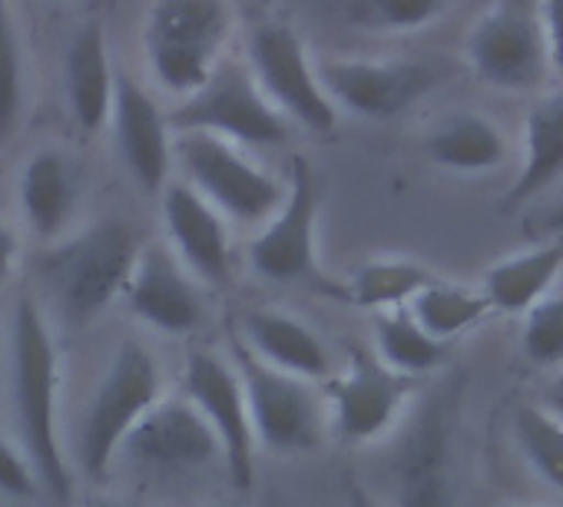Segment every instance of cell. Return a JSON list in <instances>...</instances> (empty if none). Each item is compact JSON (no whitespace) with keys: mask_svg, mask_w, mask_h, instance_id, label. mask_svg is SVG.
Here are the masks:
<instances>
[{"mask_svg":"<svg viewBox=\"0 0 563 507\" xmlns=\"http://www.w3.org/2000/svg\"><path fill=\"white\" fill-rule=\"evenodd\" d=\"M467 398V372L454 368L418 388L382 461L385 507H461L457 441Z\"/></svg>","mask_w":563,"mask_h":507,"instance_id":"obj_1","label":"cell"},{"mask_svg":"<svg viewBox=\"0 0 563 507\" xmlns=\"http://www.w3.org/2000/svg\"><path fill=\"white\" fill-rule=\"evenodd\" d=\"M11 388L21 451L27 454L41 494L57 504L70 500L74 474L60 441V352L51 322L34 296H21L11 322Z\"/></svg>","mask_w":563,"mask_h":507,"instance_id":"obj_2","label":"cell"},{"mask_svg":"<svg viewBox=\"0 0 563 507\" xmlns=\"http://www.w3.org/2000/svg\"><path fill=\"white\" fill-rule=\"evenodd\" d=\"M143 239L126 219H100L51 242L37 260L47 302L74 326L97 319L126 289Z\"/></svg>","mask_w":563,"mask_h":507,"instance_id":"obj_3","label":"cell"},{"mask_svg":"<svg viewBox=\"0 0 563 507\" xmlns=\"http://www.w3.org/2000/svg\"><path fill=\"white\" fill-rule=\"evenodd\" d=\"M232 31V0H150L140 31L146 80L183 103L225 60Z\"/></svg>","mask_w":563,"mask_h":507,"instance_id":"obj_4","label":"cell"},{"mask_svg":"<svg viewBox=\"0 0 563 507\" xmlns=\"http://www.w3.org/2000/svg\"><path fill=\"white\" fill-rule=\"evenodd\" d=\"M173 176L222 212L229 225L252 229L282 206L289 189V179L258 163L252 150L199 130H179L173 136Z\"/></svg>","mask_w":563,"mask_h":507,"instance_id":"obj_5","label":"cell"},{"mask_svg":"<svg viewBox=\"0 0 563 507\" xmlns=\"http://www.w3.org/2000/svg\"><path fill=\"white\" fill-rule=\"evenodd\" d=\"M166 395L153 352L140 342H123L93 388L77 434V464L87 477L100 481L113 467L120 444L140 418Z\"/></svg>","mask_w":563,"mask_h":507,"instance_id":"obj_6","label":"cell"},{"mask_svg":"<svg viewBox=\"0 0 563 507\" xmlns=\"http://www.w3.org/2000/svg\"><path fill=\"white\" fill-rule=\"evenodd\" d=\"M229 359L245 392L255 448H265L268 454H306L322 444L329 418L316 382L268 368L245 352L239 339H232Z\"/></svg>","mask_w":563,"mask_h":507,"instance_id":"obj_7","label":"cell"},{"mask_svg":"<svg viewBox=\"0 0 563 507\" xmlns=\"http://www.w3.org/2000/svg\"><path fill=\"white\" fill-rule=\"evenodd\" d=\"M265 93V100L286 117L292 126L309 133H329L339 123L332 100L325 97L316 57L302 34L286 21H258L245 37V60H242Z\"/></svg>","mask_w":563,"mask_h":507,"instance_id":"obj_8","label":"cell"},{"mask_svg":"<svg viewBox=\"0 0 563 507\" xmlns=\"http://www.w3.org/2000/svg\"><path fill=\"white\" fill-rule=\"evenodd\" d=\"M169 123L173 133L199 130L239 143L245 150L278 146L292 136V123L265 100L249 67L229 57L212 70V77L192 97L176 103Z\"/></svg>","mask_w":563,"mask_h":507,"instance_id":"obj_9","label":"cell"},{"mask_svg":"<svg viewBox=\"0 0 563 507\" xmlns=\"http://www.w3.org/2000/svg\"><path fill=\"white\" fill-rule=\"evenodd\" d=\"M474 74L497 90H533L550 74L537 0H494L467 34Z\"/></svg>","mask_w":563,"mask_h":507,"instance_id":"obj_10","label":"cell"},{"mask_svg":"<svg viewBox=\"0 0 563 507\" xmlns=\"http://www.w3.org/2000/svg\"><path fill=\"white\" fill-rule=\"evenodd\" d=\"M418 388L421 382L391 372L375 352L355 349L349 365L322 392L325 418L345 444H368L398 425Z\"/></svg>","mask_w":563,"mask_h":507,"instance_id":"obj_11","label":"cell"},{"mask_svg":"<svg viewBox=\"0 0 563 507\" xmlns=\"http://www.w3.org/2000/svg\"><path fill=\"white\" fill-rule=\"evenodd\" d=\"M249 266L272 283L319 279V179L296 159L282 206L249 239Z\"/></svg>","mask_w":563,"mask_h":507,"instance_id":"obj_12","label":"cell"},{"mask_svg":"<svg viewBox=\"0 0 563 507\" xmlns=\"http://www.w3.org/2000/svg\"><path fill=\"white\" fill-rule=\"evenodd\" d=\"M117 461H126L146 477H186L222 464V448L183 395H163L126 434Z\"/></svg>","mask_w":563,"mask_h":507,"instance_id":"obj_13","label":"cell"},{"mask_svg":"<svg viewBox=\"0 0 563 507\" xmlns=\"http://www.w3.org/2000/svg\"><path fill=\"white\" fill-rule=\"evenodd\" d=\"M316 74L332 100L335 113H355L365 120H388L415 107L438 74L415 60H375V57H316Z\"/></svg>","mask_w":563,"mask_h":507,"instance_id":"obj_14","label":"cell"},{"mask_svg":"<svg viewBox=\"0 0 563 507\" xmlns=\"http://www.w3.org/2000/svg\"><path fill=\"white\" fill-rule=\"evenodd\" d=\"M212 428L222 448V467L229 471L235 487L252 484L255 467V434L249 421L245 392L232 359L199 349L186 359L183 368V392H179Z\"/></svg>","mask_w":563,"mask_h":507,"instance_id":"obj_15","label":"cell"},{"mask_svg":"<svg viewBox=\"0 0 563 507\" xmlns=\"http://www.w3.org/2000/svg\"><path fill=\"white\" fill-rule=\"evenodd\" d=\"M120 299L126 302L133 319L166 335L196 332L206 316L202 286L159 239L143 242Z\"/></svg>","mask_w":563,"mask_h":507,"instance_id":"obj_16","label":"cell"},{"mask_svg":"<svg viewBox=\"0 0 563 507\" xmlns=\"http://www.w3.org/2000/svg\"><path fill=\"white\" fill-rule=\"evenodd\" d=\"M110 130L117 140V153L126 173L143 186V192L159 196L173 179V123L169 113L156 103V97L117 70L113 103H110Z\"/></svg>","mask_w":563,"mask_h":507,"instance_id":"obj_17","label":"cell"},{"mask_svg":"<svg viewBox=\"0 0 563 507\" xmlns=\"http://www.w3.org/2000/svg\"><path fill=\"white\" fill-rule=\"evenodd\" d=\"M166 245L199 286H229L232 279V225L183 179H169L159 192Z\"/></svg>","mask_w":563,"mask_h":507,"instance_id":"obj_18","label":"cell"},{"mask_svg":"<svg viewBox=\"0 0 563 507\" xmlns=\"http://www.w3.org/2000/svg\"><path fill=\"white\" fill-rule=\"evenodd\" d=\"M80 202V173L60 146L34 150L18 173V209L24 225L41 242H57L70 232Z\"/></svg>","mask_w":563,"mask_h":507,"instance_id":"obj_19","label":"cell"},{"mask_svg":"<svg viewBox=\"0 0 563 507\" xmlns=\"http://www.w3.org/2000/svg\"><path fill=\"white\" fill-rule=\"evenodd\" d=\"M117 87V67L110 57V41L100 21H87L74 31L64 54V97L74 126L84 136L107 130L110 103Z\"/></svg>","mask_w":563,"mask_h":507,"instance_id":"obj_20","label":"cell"},{"mask_svg":"<svg viewBox=\"0 0 563 507\" xmlns=\"http://www.w3.org/2000/svg\"><path fill=\"white\" fill-rule=\"evenodd\" d=\"M242 349L252 352L275 372H286L306 382H322L332 375V355L319 332L282 309H249L242 316Z\"/></svg>","mask_w":563,"mask_h":507,"instance_id":"obj_21","label":"cell"},{"mask_svg":"<svg viewBox=\"0 0 563 507\" xmlns=\"http://www.w3.org/2000/svg\"><path fill=\"white\" fill-rule=\"evenodd\" d=\"M563 269V235H550L547 242L507 256L504 263L490 266L481 279V293L490 312H527L540 302Z\"/></svg>","mask_w":563,"mask_h":507,"instance_id":"obj_22","label":"cell"},{"mask_svg":"<svg viewBox=\"0 0 563 507\" xmlns=\"http://www.w3.org/2000/svg\"><path fill=\"white\" fill-rule=\"evenodd\" d=\"M424 153L431 163L454 173H487L507 159V140L494 120L461 110L431 126L424 136Z\"/></svg>","mask_w":563,"mask_h":507,"instance_id":"obj_23","label":"cell"},{"mask_svg":"<svg viewBox=\"0 0 563 507\" xmlns=\"http://www.w3.org/2000/svg\"><path fill=\"white\" fill-rule=\"evenodd\" d=\"M563 176V87L540 97L523 123V166L507 202H527Z\"/></svg>","mask_w":563,"mask_h":507,"instance_id":"obj_24","label":"cell"},{"mask_svg":"<svg viewBox=\"0 0 563 507\" xmlns=\"http://www.w3.org/2000/svg\"><path fill=\"white\" fill-rule=\"evenodd\" d=\"M454 0H319V11L358 34L424 31L451 11Z\"/></svg>","mask_w":563,"mask_h":507,"instance_id":"obj_25","label":"cell"},{"mask_svg":"<svg viewBox=\"0 0 563 507\" xmlns=\"http://www.w3.org/2000/svg\"><path fill=\"white\" fill-rule=\"evenodd\" d=\"M375 355L391 372L421 382L424 375H431V372H438L444 365L448 345L431 339L411 319V312L401 306V309L375 312Z\"/></svg>","mask_w":563,"mask_h":507,"instance_id":"obj_26","label":"cell"},{"mask_svg":"<svg viewBox=\"0 0 563 507\" xmlns=\"http://www.w3.org/2000/svg\"><path fill=\"white\" fill-rule=\"evenodd\" d=\"M405 309L431 339L444 345L490 316V306L481 289H467L461 283H441V279H431Z\"/></svg>","mask_w":563,"mask_h":507,"instance_id":"obj_27","label":"cell"},{"mask_svg":"<svg viewBox=\"0 0 563 507\" xmlns=\"http://www.w3.org/2000/svg\"><path fill=\"white\" fill-rule=\"evenodd\" d=\"M431 269H424L415 260H372L365 266H358L345 286V296L372 312H385V309H401L408 306L428 283H431Z\"/></svg>","mask_w":563,"mask_h":507,"instance_id":"obj_28","label":"cell"},{"mask_svg":"<svg viewBox=\"0 0 563 507\" xmlns=\"http://www.w3.org/2000/svg\"><path fill=\"white\" fill-rule=\"evenodd\" d=\"M27 107V57L18 18L8 0H0V150H4Z\"/></svg>","mask_w":563,"mask_h":507,"instance_id":"obj_29","label":"cell"},{"mask_svg":"<svg viewBox=\"0 0 563 507\" xmlns=\"http://www.w3.org/2000/svg\"><path fill=\"white\" fill-rule=\"evenodd\" d=\"M514 438L533 474L563 491V425L537 401H523L514 408Z\"/></svg>","mask_w":563,"mask_h":507,"instance_id":"obj_30","label":"cell"},{"mask_svg":"<svg viewBox=\"0 0 563 507\" xmlns=\"http://www.w3.org/2000/svg\"><path fill=\"white\" fill-rule=\"evenodd\" d=\"M523 355L533 365H560L563 362V296L547 293L523 312Z\"/></svg>","mask_w":563,"mask_h":507,"instance_id":"obj_31","label":"cell"},{"mask_svg":"<svg viewBox=\"0 0 563 507\" xmlns=\"http://www.w3.org/2000/svg\"><path fill=\"white\" fill-rule=\"evenodd\" d=\"M0 491L11 494V497L41 494V484H37V474H34L27 454L4 438H0Z\"/></svg>","mask_w":563,"mask_h":507,"instance_id":"obj_32","label":"cell"},{"mask_svg":"<svg viewBox=\"0 0 563 507\" xmlns=\"http://www.w3.org/2000/svg\"><path fill=\"white\" fill-rule=\"evenodd\" d=\"M550 70L563 77V0H537Z\"/></svg>","mask_w":563,"mask_h":507,"instance_id":"obj_33","label":"cell"},{"mask_svg":"<svg viewBox=\"0 0 563 507\" xmlns=\"http://www.w3.org/2000/svg\"><path fill=\"white\" fill-rule=\"evenodd\" d=\"M18 260H21V235L8 219H0V286L14 276Z\"/></svg>","mask_w":563,"mask_h":507,"instance_id":"obj_34","label":"cell"},{"mask_svg":"<svg viewBox=\"0 0 563 507\" xmlns=\"http://www.w3.org/2000/svg\"><path fill=\"white\" fill-rule=\"evenodd\" d=\"M540 408H547L560 425H563V372L560 375H553L547 385H543V392H540V401H537Z\"/></svg>","mask_w":563,"mask_h":507,"instance_id":"obj_35","label":"cell"},{"mask_svg":"<svg viewBox=\"0 0 563 507\" xmlns=\"http://www.w3.org/2000/svg\"><path fill=\"white\" fill-rule=\"evenodd\" d=\"M537 232H550V235H563V199L550 209H543L533 222H530Z\"/></svg>","mask_w":563,"mask_h":507,"instance_id":"obj_36","label":"cell"},{"mask_svg":"<svg viewBox=\"0 0 563 507\" xmlns=\"http://www.w3.org/2000/svg\"><path fill=\"white\" fill-rule=\"evenodd\" d=\"M345 507H385L378 497H375V491H368L365 484H358V481H349L345 484Z\"/></svg>","mask_w":563,"mask_h":507,"instance_id":"obj_37","label":"cell"},{"mask_svg":"<svg viewBox=\"0 0 563 507\" xmlns=\"http://www.w3.org/2000/svg\"><path fill=\"white\" fill-rule=\"evenodd\" d=\"M262 507H289V504H286V500H282L278 494H272V497H265V504H262Z\"/></svg>","mask_w":563,"mask_h":507,"instance_id":"obj_38","label":"cell"},{"mask_svg":"<svg viewBox=\"0 0 563 507\" xmlns=\"http://www.w3.org/2000/svg\"><path fill=\"white\" fill-rule=\"evenodd\" d=\"M93 507H130V504H113V500H103V504H93Z\"/></svg>","mask_w":563,"mask_h":507,"instance_id":"obj_39","label":"cell"},{"mask_svg":"<svg viewBox=\"0 0 563 507\" xmlns=\"http://www.w3.org/2000/svg\"><path fill=\"white\" fill-rule=\"evenodd\" d=\"M507 507H523V504H507Z\"/></svg>","mask_w":563,"mask_h":507,"instance_id":"obj_40","label":"cell"},{"mask_svg":"<svg viewBox=\"0 0 563 507\" xmlns=\"http://www.w3.org/2000/svg\"><path fill=\"white\" fill-rule=\"evenodd\" d=\"M212 507H222V504H212Z\"/></svg>","mask_w":563,"mask_h":507,"instance_id":"obj_41","label":"cell"}]
</instances>
